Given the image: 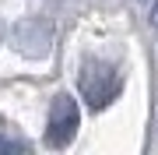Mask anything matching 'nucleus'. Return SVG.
Here are the masks:
<instances>
[{"label":"nucleus","instance_id":"nucleus-4","mask_svg":"<svg viewBox=\"0 0 158 155\" xmlns=\"http://www.w3.org/2000/svg\"><path fill=\"white\" fill-rule=\"evenodd\" d=\"M151 25L158 28V4H155V11H151Z\"/></svg>","mask_w":158,"mask_h":155},{"label":"nucleus","instance_id":"nucleus-2","mask_svg":"<svg viewBox=\"0 0 158 155\" xmlns=\"http://www.w3.org/2000/svg\"><path fill=\"white\" fill-rule=\"evenodd\" d=\"M77 123H81V113H77V102L70 95H56L49 106V127H46V141L53 148H67L77 134Z\"/></svg>","mask_w":158,"mask_h":155},{"label":"nucleus","instance_id":"nucleus-3","mask_svg":"<svg viewBox=\"0 0 158 155\" xmlns=\"http://www.w3.org/2000/svg\"><path fill=\"white\" fill-rule=\"evenodd\" d=\"M0 152H21V144H14V141H7V138H0Z\"/></svg>","mask_w":158,"mask_h":155},{"label":"nucleus","instance_id":"nucleus-1","mask_svg":"<svg viewBox=\"0 0 158 155\" xmlns=\"http://www.w3.org/2000/svg\"><path fill=\"white\" fill-rule=\"evenodd\" d=\"M119 88H123V78H119V71L113 63H102V60L85 63V71H81V95L88 99L91 109L109 106L119 95Z\"/></svg>","mask_w":158,"mask_h":155}]
</instances>
